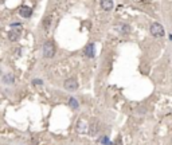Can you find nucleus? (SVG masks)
<instances>
[{
    "instance_id": "nucleus-4",
    "label": "nucleus",
    "mask_w": 172,
    "mask_h": 145,
    "mask_svg": "<svg viewBox=\"0 0 172 145\" xmlns=\"http://www.w3.org/2000/svg\"><path fill=\"white\" fill-rule=\"evenodd\" d=\"M32 14V10L30 7H26V5H23V7L19 8V15L23 16V18H30Z\"/></svg>"
},
{
    "instance_id": "nucleus-14",
    "label": "nucleus",
    "mask_w": 172,
    "mask_h": 145,
    "mask_svg": "<svg viewBox=\"0 0 172 145\" xmlns=\"http://www.w3.org/2000/svg\"><path fill=\"white\" fill-rule=\"evenodd\" d=\"M34 83H35V85H40V83H42V81H39V79H35V81H34Z\"/></svg>"
},
{
    "instance_id": "nucleus-5",
    "label": "nucleus",
    "mask_w": 172,
    "mask_h": 145,
    "mask_svg": "<svg viewBox=\"0 0 172 145\" xmlns=\"http://www.w3.org/2000/svg\"><path fill=\"white\" fill-rule=\"evenodd\" d=\"M101 7L105 11H110L113 8V0H101Z\"/></svg>"
},
{
    "instance_id": "nucleus-6",
    "label": "nucleus",
    "mask_w": 172,
    "mask_h": 145,
    "mask_svg": "<svg viewBox=\"0 0 172 145\" xmlns=\"http://www.w3.org/2000/svg\"><path fill=\"white\" fill-rule=\"evenodd\" d=\"M85 54H86V57H89V58H94V44L93 43L87 44V47L85 48Z\"/></svg>"
},
{
    "instance_id": "nucleus-1",
    "label": "nucleus",
    "mask_w": 172,
    "mask_h": 145,
    "mask_svg": "<svg viewBox=\"0 0 172 145\" xmlns=\"http://www.w3.org/2000/svg\"><path fill=\"white\" fill-rule=\"evenodd\" d=\"M43 55L46 58H53L55 55V44L53 42H46L43 44Z\"/></svg>"
},
{
    "instance_id": "nucleus-11",
    "label": "nucleus",
    "mask_w": 172,
    "mask_h": 145,
    "mask_svg": "<svg viewBox=\"0 0 172 145\" xmlns=\"http://www.w3.org/2000/svg\"><path fill=\"white\" fill-rule=\"evenodd\" d=\"M102 142H104V145H110V141H109V138H106V137H102L101 140Z\"/></svg>"
},
{
    "instance_id": "nucleus-7",
    "label": "nucleus",
    "mask_w": 172,
    "mask_h": 145,
    "mask_svg": "<svg viewBox=\"0 0 172 145\" xmlns=\"http://www.w3.org/2000/svg\"><path fill=\"white\" fill-rule=\"evenodd\" d=\"M77 130H78L79 133H86V132H87V125L85 124V121L79 120L78 125H77Z\"/></svg>"
},
{
    "instance_id": "nucleus-8",
    "label": "nucleus",
    "mask_w": 172,
    "mask_h": 145,
    "mask_svg": "<svg viewBox=\"0 0 172 145\" xmlns=\"http://www.w3.org/2000/svg\"><path fill=\"white\" fill-rule=\"evenodd\" d=\"M69 105H70V108H71V109H78V108H79V103H78V101H77L75 98H73V97H71L70 99H69Z\"/></svg>"
},
{
    "instance_id": "nucleus-10",
    "label": "nucleus",
    "mask_w": 172,
    "mask_h": 145,
    "mask_svg": "<svg viewBox=\"0 0 172 145\" xmlns=\"http://www.w3.org/2000/svg\"><path fill=\"white\" fill-rule=\"evenodd\" d=\"M10 40H18L19 39V32L18 31H11L10 32V35H8Z\"/></svg>"
},
{
    "instance_id": "nucleus-2",
    "label": "nucleus",
    "mask_w": 172,
    "mask_h": 145,
    "mask_svg": "<svg viewBox=\"0 0 172 145\" xmlns=\"http://www.w3.org/2000/svg\"><path fill=\"white\" fill-rule=\"evenodd\" d=\"M151 34H152L155 38H161V36H164V28L161 26L160 23H153L151 24Z\"/></svg>"
},
{
    "instance_id": "nucleus-3",
    "label": "nucleus",
    "mask_w": 172,
    "mask_h": 145,
    "mask_svg": "<svg viewBox=\"0 0 172 145\" xmlns=\"http://www.w3.org/2000/svg\"><path fill=\"white\" fill-rule=\"evenodd\" d=\"M63 86H65V89L69 90V91H75L77 89H78V82H77L74 78H69V79L65 81Z\"/></svg>"
},
{
    "instance_id": "nucleus-12",
    "label": "nucleus",
    "mask_w": 172,
    "mask_h": 145,
    "mask_svg": "<svg viewBox=\"0 0 172 145\" xmlns=\"http://www.w3.org/2000/svg\"><path fill=\"white\" fill-rule=\"evenodd\" d=\"M48 24H50V16L48 18H46V20H44V28H48Z\"/></svg>"
},
{
    "instance_id": "nucleus-9",
    "label": "nucleus",
    "mask_w": 172,
    "mask_h": 145,
    "mask_svg": "<svg viewBox=\"0 0 172 145\" xmlns=\"http://www.w3.org/2000/svg\"><path fill=\"white\" fill-rule=\"evenodd\" d=\"M14 81H15V79H14V75L12 74H5L3 77V82L7 83V85L8 83H14Z\"/></svg>"
},
{
    "instance_id": "nucleus-13",
    "label": "nucleus",
    "mask_w": 172,
    "mask_h": 145,
    "mask_svg": "<svg viewBox=\"0 0 172 145\" xmlns=\"http://www.w3.org/2000/svg\"><path fill=\"white\" fill-rule=\"evenodd\" d=\"M116 145H121V137H118L117 140H116Z\"/></svg>"
}]
</instances>
